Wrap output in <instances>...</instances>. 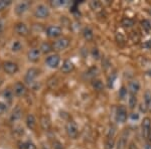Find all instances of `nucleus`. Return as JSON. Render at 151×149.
<instances>
[{
	"label": "nucleus",
	"mask_w": 151,
	"mask_h": 149,
	"mask_svg": "<svg viewBox=\"0 0 151 149\" xmlns=\"http://www.w3.org/2000/svg\"><path fill=\"white\" fill-rule=\"evenodd\" d=\"M62 32H63L62 27L58 25H50L47 28V35L48 37H52V38L60 37L62 35Z\"/></svg>",
	"instance_id": "1a4fd4ad"
},
{
	"label": "nucleus",
	"mask_w": 151,
	"mask_h": 149,
	"mask_svg": "<svg viewBox=\"0 0 151 149\" xmlns=\"http://www.w3.org/2000/svg\"><path fill=\"white\" fill-rule=\"evenodd\" d=\"M14 31L16 32V35L19 36H27L29 35V28L27 27L25 23L23 22H18L14 26Z\"/></svg>",
	"instance_id": "9d476101"
},
{
	"label": "nucleus",
	"mask_w": 151,
	"mask_h": 149,
	"mask_svg": "<svg viewBox=\"0 0 151 149\" xmlns=\"http://www.w3.org/2000/svg\"><path fill=\"white\" fill-rule=\"evenodd\" d=\"M148 140H149V143H151V130L149 132V135H148Z\"/></svg>",
	"instance_id": "37998d69"
},
{
	"label": "nucleus",
	"mask_w": 151,
	"mask_h": 149,
	"mask_svg": "<svg viewBox=\"0 0 151 149\" xmlns=\"http://www.w3.org/2000/svg\"><path fill=\"white\" fill-rule=\"evenodd\" d=\"M65 132L68 136L72 139H76L79 135V128L75 121H69L65 124Z\"/></svg>",
	"instance_id": "7ed1b4c3"
},
{
	"label": "nucleus",
	"mask_w": 151,
	"mask_h": 149,
	"mask_svg": "<svg viewBox=\"0 0 151 149\" xmlns=\"http://www.w3.org/2000/svg\"><path fill=\"white\" fill-rule=\"evenodd\" d=\"M40 50L41 53H43V55H47V53H50L52 50V45H50V43L48 42H43L42 45H40Z\"/></svg>",
	"instance_id": "6ab92c4d"
},
{
	"label": "nucleus",
	"mask_w": 151,
	"mask_h": 149,
	"mask_svg": "<svg viewBox=\"0 0 151 149\" xmlns=\"http://www.w3.org/2000/svg\"><path fill=\"white\" fill-rule=\"evenodd\" d=\"M21 117H22V110L20 109V107L19 106H16L10 115V121L11 122L18 121Z\"/></svg>",
	"instance_id": "a211bd4d"
},
{
	"label": "nucleus",
	"mask_w": 151,
	"mask_h": 149,
	"mask_svg": "<svg viewBox=\"0 0 151 149\" xmlns=\"http://www.w3.org/2000/svg\"><path fill=\"white\" fill-rule=\"evenodd\" d=\"M92 87H93L94 89L98 92H101L104 90V85H103V83H102L101 80H93L92 81Z\"/></svg>",
	"instance_id": "412c9836"
},
{
	"label": "nucleus",
	"mask_w": 151,
	"mask_h": 149,
	"mask_svg": "<svg viewBox=\"0 0 151 149\" xmlns=\"http://www.w3.org/2000/svg\"><path fill=\"white\" fill-rule=\"evenodd\" d=\"M137 104V98H136L135 95H130V98H129V106H130L131 109H134Z\"/></svg>",
	"instance_id": "c85d7f7f"
},
{
	"label": "nucleus",
	"mask_w": 151,
	"mask_h": 149,
	"mask_svg": "<svg viewBox=\"0 0 151 149\" xmlns=\"http://www.w3.org/2000/svg\"><path fill=\"white\" fill-rule=\"evenodd\" d=\"M7 111V105L3 102L0 101V115L4 114Z\"/></svg>",
	"instance_id": "f704fd0d"
},
{
	"label": "nucleus",
	"mask_w": 151,
	"mask_h": 149,
	"mask_svg": "<svg viewBox=\"0 0 151 149\" xmlns=\"http://www.w3.org/2000/svg\"><path fill=\"white\" fill-rule=\"evenodd\" d=\"M3 97L8 100V101H11L12 97H13V93H12V91H10V90H6V91L3 93Z\"/></svg>",
	"instance_id": "473e14b6"
},
{
	"label": "nucleus",
	"mask_w": 151,
	"mask_h": 149,
	"mask_svg": "<svg viewBox=\"0 0 151 149\" xmlns=\"http://www.w3.org/2000/svg\"><path fill=\"white\" fill-rule=\"evenodd\" d=\"M141 129H142V135L144 138L148 139V135L151 130V119L149 117L143 118L142 123H141Z\"/></svg>",
	"instance_id": "9b49d317"
},
{
	"label": "nucleus",
	"mask_w": 151,
	"mask_h": 149,
	"mask_svg": "<svg viewBox=\"0 0 151 149\" xmlns=\"http://www.w3.org/2000/svg\"><path fill=\"white\" fill-rule=\"evenodd\" d=\"M25 124L27 126L28 129L30 130H35V127H36V119L35 117V115L32 114H28L26 116V119H25Z\"/></svg>",
	"instance_id": "dca6fc26"
},
{
	"label": "nucleus",
	"mask_w": 151,
	"mask_h": 149,
	"mask_svg": "<svg viewBox=\"0 0 151 149\" xmlns=\"http://www.w3.org/2000/svg\"><path fill=\"white\" fill-rule=\"evenodd\" d=\"M24 146H25V149H36V145L32 141H26L24 142Z\"/></svg>",
	"instance_id": "72a5a7b5"
},
{
	"label": "nucleus",
	"mask_w": 151,
	"mask_h": 149,
	"mask_svg": "<svg viewBox=\"0 0 151 149\" xmlns=\"http://www.w3.org/2000/svg\"><path fill=\"white\" fill-rule=\"evenodd\" d=\"M70 40L68 37H60L58 38L55 42L52 43V50H55V52H62V50H65V48H69Z\"/></svg>",
	"instance_id": "f257e3e1"
},
{
	"label": "nucleus",
	"mask_w": 151,
	"mask_h": 149,
	"mask_svg": "<svg viewBox=\"0 0 151 149\" xmlns=\"http://www.w3.org/2000/svg\"><path fill=\"white\" fill-rule=\"evenodd\" d=\"M38 75H40V71L35 69V68H30L26 72L25 77H24V82L27 85H31L35 81L36 78L38 77Z\"/></svg>",
	"instance_id": "39448f33"
},
{
	"label": "nucleus",
	"mask_w": 151,
	"mask_h": 149,
	"mask_svg": "<svg viewBox=\"0 0 151 149\" xmlns=\"http://www.w3.org/2000/svg\"><path fill=\"white\" fill-rule=\"evenodd\" d=\"M126 147H127V137L122 135L117 142V149H126Z\"/></svg>",
	"instance_id": "aec40b11"
},
{
	"label": "nucleus",
	"mask_w": 151,
	"mask_h": 149,
	"mask_svg": "<svg viewBox=\"0 0 151 149\" xmlns=\"http://www.w3.org/2000/svg\"><path fill=\"white\" fill-rule=\"evenodd\" d=\"M29 7H30V2H29V1H22V2H19L17 5L15 6V9H14V11H15V14H16V15L21 16L22 14H24L26 11L28 10Z\"/></svg>",
	"instance_id": "f8f14e48"
},
{
	"label": "nucleus",
	"mask_w": 151,
	"mask_h": 149,
	"mask_svg": "<svg viewBox=\"0 0 151 149\" xmlns=\"http://www.w3.org/2000/svg\"><path fill=\"white\" fill-rule=\"evenodd\" d=\"M94 58H99V50L97 48H93V52H92Z\"/></svg>",
	"instance_id": "58836bf2"
},
{
	"label": "nucleus",
	"mask_w": 151,
	"mask_h": 149,
	"mask_svg": "<svg viewBox=\"0 0 151 149\" xmlns=\"http://www.w3.org/2000/svg\"><path fill=\"white\" fill-rule=\"evenodd\" d=\"M83 35H84V37L86 40H93V36H94L93 30H92L90 27H85L84 30H83Z\"/></svg>",
	"instance_id": "4be33fe9"
},
{
	"label": "nucleus",
	"mask_w": 151,
	"mask_h": 149,
	"mask_svg": "<svg viewBox=\"0 0 151 149\" xmlns=\"http://www.w3.org/2000/svg\"><path fill=\"white\" fill-rule=\"evenodd\" d=\"M74 69H75L74 63L70 60H65L64 63H63L62 68H60V71H62V73H64V74H69V73L73 72Z\"/></svg>",
	"instance_id": "4468645a"
},
{
	"label": "nucleus",
	"mask_w": 151,
	"mask_h": 149,
	"mask_svg": "<svg viewBox=\"0 0 151 149\" xmlns=\"http://www.w3.org/2000/svg\"><path fill=\"white\" fill-rule=\"evenodd\" d=\"M40 48H31L30 50L27 53V58L29 62L31 63H36L40 58Z\"/></svg>",
	"instance_id": "ddd939ff"
},
{
	"label": "nucleus",
	"mask_w": 151,
	"mask_h": 149,
	"mask_svg": "<svg viewBox=\"0 0 151 149\" xmlns=\"http://www.w3.org/2000/svg\"><path fill=\"white\" fill-rule=\"evenodd\" d=\"M144 103L146 104L147 108L149 111H151V92L149 90H147L144 93Z\"/></svg>",
	"instance_id": "5701e85b"
},
{
	"label": "nucleus",
	"mask_w": 151,
	"mask_h": 149,
	"mask_svg": "<svg viewBox=\"0 0 151 149\" xmlns=\"http://www.w3.org/2000/svg\"><path fill=\"white\" fill-rule=\"evenodd\" d=\"M139 110L141 112H143V113H146V112L148 111V108H147V106H146L145 103H141L139 105Z\"/></svg>",
	"instance_id": "4c0bfd02"
},
{
	"label": "nucleus",
	"mask_w": 151,
	"mask_h": 149,
	"mask_svg": "<svg viewBox=\"0 0 151 149\" xmlns=\"http://www.w3.org/2000/svg\"><path fill=\"white\" fill-rule=\"evenodd\" d=\"M65 3V1H63V0H57V1H52V5L53 7H58L60 5H64Z\"/></svg>",
	"instance_id": "e433bc0d"
},
{
	"label": "nucleus",
	"mask_w": 151,
	"mask_h": 149,
	"mask_svg": "<svg viewBox=\"0 0 151 149\" xmlns=\"http://www.w3.org/2000/svg\"><path fill=\"white\" fill-rule=\"evenodd\" d=\"M60 63V57L57 53H53V55H50L45 58V63L48 68L50 69H55V68L58 67Z\"/></svg>",
	"instance_id": "6e6552de"
},
{
	"label": "nucleus",
	"mask_w": 151,
	"mask_h": 149,
	"mask_svg": "<svg viewBox=\"0 0 151 149\" xmlns=\"http://www.w3.org/2000/svg\"><path fill=\"white\" fill-rule=\"evenodd\" d=\"M128 90H129V93L130 95H135L139 92L140 90V83L138 81H131L129 83V86H128Z\"/></svg>",
	"instance_id": "2eb2a0df"
},
{
	"label": "nucleus",
	"mask_w": 151,
	"mask_h": 149,
	"mask_svg": "<svg viewBox=\"0 0 151 149\" xmlns=\"http://www.w3.org/2000/svg\"><path fill=\"white\" fill-rule=\"evenodd\" d=\"M22 50V43L19 40H15L13 43L11 45V50L13 53H18Z\"/></svg>",
	"instance_id": "393cba45"
},
{
	"label": "nucleus",
	"mask_w": 151,
	"mask_h": 149,
	"mask_svg": "<svg viewBox=\"0 0 151 149\" xmlns=\"http://www.w3.org/2000/svg\"><path fill=\"white\" fill-rule=\"evenodd\" d=\"M115 145V140L114 138H108L105 143V149H113Z\"/></svg>",
	"instance_id": "cd10ccee"
},
{
	"label": "nucleus",
	"mask_w": 151,
	"mask_h": 149,
	"mask_svg": "<svg viewBox=\"0 0 151 149\" xmlns=\"http://www.w3.org/2000/svg\"><path fill=\"white\" fill-rule=\"evenodd\" d=\"M121 24H122L123 27L125 28H130L132 27V26L134 25V20L129 17H125L122 19V21H121Z\"/></svg>",
	"instance_id": "b1692460"
},
{
	"label": "nucleus",
	"mask_w": 151,
	"mask_h": 149,
	"mask_svg": "<svg viewBox=\"0 0 151 149\" xmlns=\"http://www.w3.org/2000/svg\"><path fill=\"white\" fill-rule=\"evenodd\" d=\"M97 74H98V70H97L96 67H93L88 70V72L86 73V77L88 79H94Z\"/></svg>",
	"instance_id": "a878e982"
},
{
	"label": "nucleus",
	"mask_w": 151,
	"mask_h": 149,
	"mask_svg": "<svg viewBox=\"0 0 151 149\" xmlns=\"http://www.w3.org/2000/svg\"><path fill=\"white\" fill-rule=\"evenodd\" d=\"M145 149H151V143H147L145 145Z\"/></svg>",
	"instance_id": "79ce46f5"
},
{
	"label": "nucleus",
	"mask_w": 151,
	"mask_h": 149,
	"mask_svg": "<svg viewBox=\"0 0 151 149\" xmlns=\"http://www.w3.org/2000/svg\"><path fill=\"white\" fill-rule=\"evenodd\" d=\"M11 0H0V12L5 10L7 7L11 5Z\"/></svg>",
	"instance_id": "bb28decb"
},
{
	"label": "nucleus",
	"mask_w": 151,
	"mask_h": 149,
	"mask_svg": "<svg viewBox=\"0 0 151 149\" xmlns=\"http://www.w3.org/2000/svg\"><path fill=\"white\" fill-rule=\"evenodd\" d=\"M35 16L38 19H45L47 18L50 16V8L45 5V4H40V5L36 6V8L35 9V12H33Z\"/></svg>",
	"instance_id": "f03ea898"
},
{
	"label": "nucleus",
	"mask_w": 151,
	"mask_h": 149,
	"mask_svg": "<svg viewBox=\"0 0 151 149\" xmlns=\"http://www.w3.org/2000/svg\"><path fill=\"white\" fill-rule=\"evenodd\" d=\"M116 40H117V42H120V43H123L124 41H125V37H124V35H122V33H117L116 35Z\"/></svg>",
	"instance_id": "c9c22d12"
},
{
	"label": "nucleus",
	"mask_w": 151,
	"mask_h": 149,
	"mask_svg": "<svg viewBox=\"0 0 151 149\" xmlns=\"http://www.w3.org/2000/svg\"><path fill=\"white\" fill-rule=\"evenodd\" d=\"M40 126L41 128L43 129V130L47 131L48 129L50 128V126H52V121H50V117L47 116V115H42V116L40 117Z\"/></svg>",
	"instance_id": "f3484780"
},
{
	"label": "nucleus",
	"mask_w": 151,
	"mask_h": 149,
	"mask_svg": "<svg viewBox=\"0 0 151 149\" xmlns=\"http://www.w3.org/2000/svg\"><path fill=\"white\" fill-rule=\"evenodd\" d=\"M3 28H4V23H3V21H2V19H0V35H1L2 31H3Z\"/></svg>",
	"instance_id": "a19ab883"
},
{
	"label": "nucleus",
	"mask_w": 151,
	"mask_h": 149,
	"mask_svg": "<svg viewBox=\"0 0 151 149\" xmlns=\"http://www.w3.org/2000/svg\"><path fill=\"white\" fill-rule=\"evenodd\" d=\"M131 119H132V120H134V119H135V120H138V119H139V114H137V113H132L131 114Z\"/></svg>",
	"instance_id": "ea45409f"
},
{
	"label": "nucleus",
	"mask_w": 151,
	"mask_h": 149,
	"mask_svg": "<svg viewBox=\"0 0 151 149\" xmlns=\"http://www.w3.org/2000/svg\"><path fill=\"white\" fill-rule=\"evenodd\" d=\"M126 120H127V109H126L125 106L121 105L117 108L116 111V121L120 124L125 123Z\"/></svg>",
	"instance_id": "0eeeda50"
},
{
	"label": "nucleus",
	"mask_w": 151,
	"mask_h": 149,
	"mask_svg": "<svg viewBox=\"0 0 151 149\" xmlns=\"http://www.w3.org/2000/svg\"><path fill=\"white\" fill-rule=\"evenodd\" d=\"M115 80H116V74H111L109 76V78H108V87L109 88L113 87L114 81Z\"/></svg>",
	"instance_id": "7c9ffc66"
},
{
	"label": "nucleus",
	"mask_w": 151,
	"mask_h": 149,
	"mask_svg": "<svg viewBox=\"0 0 151 149\" xmlns=\"http://www.w3.org/2000/svg\"><path fill=\"white\" fill-rule=\"evenodd\" d=\"M119 97H120L122 100H124L126 97H127V90H126L125 87H122L120 91H119Z\"/></svg>",
	"instance_id": "2f4dec72"
},
{
	"label": "nucleus",
	"mask_w": 151,
	"mask_h": 149,
	"mask_svg": "<svg viewBox=\"0 0 151 149\" xmlns=\"http://www.w3.org/2000/svg\"><path fill=\"white\" fill-rule=\"evenodd\" d=\"M12 93L15 97H24L27 93V89H26L25 85L21 82H16L13 86V89H12Z\"/></svg>",
	"instance_id": "20e7f679"
},
{
	"label": "nucleus",
	"mask_w": 151,
	"mask_h": 149,
	"mask_svg": "<svg viewBox=\"0 0 151 149\" xmlns=\"http://www.w3.org/2000/svg\"><path fill=\"white\" fill-rule=\"evenodd\" d=\"M141 25H142L143 29H144L146 32H149L151 30V23L148 20H146V19L141 21Z\"/></svg>",
	"instance_id": "c756f323"
},
{
	"label": "nucleus",
	"mask_w": 151,
	"mask_h": 149,
	"mask_svg": "<svg viewBox=\"0 0 151 149\" xmlns=\"http://www.w3.org/2000/svg\"><path fill=\"white\" fill-rule=\"evenodd\" d=\"M2 68H3L4 72L8 75H14L18 72L19 68L18 65L16 63L10 62V60H7V62H4L3 65H2Z\"/></svg>",
	"instance_id": "423d86ee"
}]
</instances>
